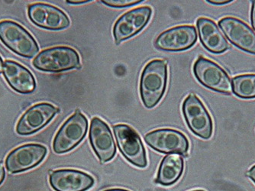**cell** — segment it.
<instances>
[{
    "label": "cell",
    "mask_w": 255,
    "mask_h": 191,
    "mask_svg": "<svg viewBox=\"0 0 255 191\" xmlns=\"http://www.w3.org/2000/svg\"><path fill=\"white\" fill-rule=\"evenodd\" d=\"M167 61L153 60L144 67L140 81V94L144 106L153 108L164 97L167 88Z\"/></svg>",
    "instance_id": "obj_1"
},
{
    "label": "cell",
    "mask_w": 255,
    "mask_h": 191,
    "mask_svg": "<svg viewBox=\"0 0 255 191\" xmlns=\"http://www.w3.org/2000/svg\"><path fill=\"white\" fill-rule=\"evenodd\" d=\"M33 65L41 71L52 73L81 67L78 53L71 47L65 46L44 50L34 58Z\"/></svg>",
    "instance_id": "obj_2"
},
{
    "label": "cell",
    "mask_w": 255,
    "mask_h": 191,
    "mask_svg": "<svg viewBox=\"0 0 255 191\" xmlns=\"http://www.w3.org/2000/svg\"><path fill=\"white\" fill-rule=\"evenodd\" d=\"M0 40L11 51L21 57L32 58L39 51L32 35L15 21H0Z\"/></svg>",
    "instance_id": "obj_3"
},
{
    "label": "cell",
    "mask_w": 255,
    "mask_h": 191,
    "mask_svg": "<svg viewBox=\"0 0 255 191\" xmlns=\"http://www.w3.org/2000/svg\"><path fill=\"white\" fill-rule=\"evenodd\" d=\"M87 129L88 120L77 109L57 132L53 142V150L59 155L71 152L82 142Z\"/></svg>",
    "instance_id": "obj_4"
},
{
    "label": "cell",
    "mask_w": 255,
    "mask_h": 191,
    "mask_svg": "<svg viewBox=\"0 0 255 191\" xmlns=\"http://www.w3.org/2000/svg\"><path fill=\"white\" fill-rule=\"evenodd\" d=\"M193 73L202 85L225 94H232L233 83L226 70L213 61L199 57L193 66Z\"/></svg>",
    "instance_id": "obj_5"
},
{
    "label": "cell",
    "mask_w": 255,
    "mask_h": 191,
    "mask_svg": "<svg viewBox=\"0 0 255 191\" xmlns=\"http://www.w3.org/2000/svg\"><path fill=\"white\" fill-rule=\"evenodd\" d=\"M182 111L187 126L196 136L203 139L211 138L213 132V119L196 95L192 93L185 99Z\"/></svg>",
    "instance_id": "obj_6"
},
{
    "label": "cell",
    "mask_w": 255,
    "mask_h": 191,
    "mask_svg": "<svg viewBox=\"0 0 255 191\" xmlns=\"http://www.w3.org/2000/svg\"><path fill=\"white\" fill-rule=\"evenodd\" d=\"M113 132L119 149L126 160L137 168L147 167L145 149L135 131L128 125L120 124L113 126Z\"/></svg>",
    "instance_id": "obj_7"
},
{
    "label": "cell",
    "mask_w": 255,
    "mask_h": 191,
    "mask_svg": "<svg viewBox=\"0 0 255 191\" xmlns=\"http://www.w3.org/2000/svg\"><path fill=\"white\" fill-rule=\"evenodd\" d=\"M48 149L40 144H27L10 152L5 159V168L11 174L34 169L45 159Z\"/></svg>",
    "instance_id": "obj_8"
},
{
    "label": "cell",
    "mask_w": 255,
    "mask_h": 191,
    "mask_svg": "<svg viewBox=\"0 0 255 191\" xmlns=\"http://www.w3.org/2000/svg\"><path fill=\"white\" fill-rule=\"evenodd\" d=\"M146 143L154 150L164 154L185 155L190 149L188 139L174 129H161L153 131L144 136Z\"/></svg>",
    "instance_id": "obj_9"
},
{
    "label": "cell",
    "mask_w": 255,
    "mask_h": 191,
    "mask_svg": "<svg viewBox=\"0 0 255 191\" xmlns=\"http://www.w3.org/2000/svg\"><path fill=\"white\" fill-rule=\"evenodd\" d=\"M152 14L149 6L139 7L122 15L113 28V35L117 44L131 38L147 25Z\"/></svg>",
    "instance_id": "obj_10"
},
{
    "label": "cell",
    "mask_w": 255,
    "mask_h": 191,
    "mask_svg": "<svg viewBox=\"0 0 255 191\" xmlns=\"http://www.w3.org/2000/svg\"><path fill=\"white\" fill-rule=\"evenodd\" d=\"M60 112L59 109L50 103L34 105L20 118L16 126V133L20 136L34 134L47 126Z\"/></svg>",
    "instance_id": "obj_11"
},
{
    "label": "cell",
    "mask_w": 255,
    "mask_h": 191,
    "mask_svg": "<svg viewBox=\"0 0 255 191\" xmlns=\"http://www.w3.org/2000/svg\"><path fill=\"white\" fill-rule=\"evenodd\" d=\"M90 140L100 163L110 162L115 157L117 147L111 130L108 125L100 118L95 117L92 119Z\"/></svg>",
    "instance_id": "obj_12"
},
{
    "label": "cell",
    "mask_w": 255,
    "mask_h": 191,
    "mask_svg": "<svg viewBox=\"0 0 255 191\" xmlns=\"http://www.w3.org/2000/svg\"><path fill=\"white\" fill-rule=\"evenodd\" d=\"M29 19L34 25L48 30H62L71 24L62 10L45 3H34L28 8Z\"/></svg>",
    "instance_id": "obj_13"
},
{
    "label": "cell",
    "mask_w": 255,
    "mask_h": 191,
    "mask_svg": "<svg viewBox=\"0 0 255 191\" xmlns=\"http://www.w3.org/2000/svg\"><path fill=\"white\" fill-rule=\"evenodd\" d=\"M219 25L232 44L255 54V33L246 23L234 17H226L219 21Z\"/></svg>",
    "instance_id": "obj_14"
},
{
    "label": "cell",
    "mask_w": 255,
    "mask_h": 191,
    "mask_svg": "<svg viewBox=\"0 0 255 191\" xmlns=\"http://www.w3.org/2000/svg\"><path fill=\"white\" fill-rule=\"evenodd\" d=\"M197 33L193 25H181L167 30L157 37L156 47L167 51H181L196 44Z\"/></svg>",
    "instance_id": "obj_15"
},
{
    "label": "cell",
    "mask_w": 255,
    "mask_h": 191,
    "mask_svg": "<svg viewBox=\"0 0 255 191\" xmlns=\"http://www.w3.org/2000/svg\"><path fill=\"white\" fill-rule=\"evenodd\" d=\"M49 183L55 191H87L93 188L95 181L81 171L61 169L50 172Z\"/></svg>",
    "instance_id": "obj_16"
},
{
    "label": "cell",
    "mask_w": 255,
    "mask_h": 191,
    "mask_svg": "<svg viewBox=\"0 0 255 191\" xmlns=\"http://www.w3.org/2000/svg\"><path fill=\"white\" fill-rule=\"evenodd\" d=\"M196 26L200 41L210 52L216 54H223L229 49V42L213 20L207 18H198Z\"/></svg>",
    "instance_id": "obj_17"
},
{
    "label": "cell",
    "mask_w": 255,
    "mask_h": 191,
    "mask_svg": "<svg viewBox=\"0 0 255 191\" xmlns=\"http://www.w3.org/2000/svg\"><path fill=\"white\" fill-rule=\"evenodd\" d=\"M3 75L8 85L20 93H30L36 87L34 76L28 69L13 61H5Z\"/></svg>",
    "instance_id": "obj_18"
},
{
    "label": "cell",
    "mask_w": 255,
    "mask_h": 191,
    "mask_svg": "<svg viewBox=\"0 0 255 191\" xmlns=\"http://www.w3.org/2000/svg\"><path fill=\"white\" fill-rule=\"evenodd\" d=\"M183 169V156L178 154H170L162 160L155 182L163 186H170L180 179Z\"/></svg>",
    "instance_id": "obj_19"
},
{
    "label": "cell",
    "mask_w": 255,
    "mask_h": 191,
    "mask_svg": "<svg viewBox=\"0 0 255 191\" xmlns=\"http://www.w3.org/2000/svg\"><path fill=\"white\" fill-rule=\"evenodd\" d=\"M233 92L241 99L255 98V74H243L233 79Z\"/></svg>",
    "instance_id": "obj_20"
},
{
    "label": "cell",
    "mask_w": 255,
    "mask_h": 191,
    "mask_svg": "<svg viewBox=\"0 0 255 191\" xmlns=\"http://www.w3.org/2000/svg\"><path fill=\"white\" fill-rule=\"evenodd\" d=\"M143 1H134V0H110V1H102V3L105 4L107 6L113 8H125L131 5L141 3Z\"/></svg>",
    "instance_id": "obj_21"
},
{
    "label": "cell",
    "mask_w": 255,
    "mask_h": 191,
    "mask_svg": "<svg viewBox=\"0 0 255 191\" xmlns=\"http://www.w3.org/2000/svg\"><path fill=\"white\" fill-rule=\"evenodd\" d=\"M251 21L253 28L254 32L255 33V1H252V11H251Z\"/></svg>",
    "instance_id": "obj_22"
},
{
    "label": "cell",
    "mask_w": 255,
    "mask_h": 191,
    "mask_svg": "<svg viewBox=\"0 0 255 191\" xmlns=\"http://www.w3.org/2000/svg\"><path fill=\"white\" fill-rule=\"evenodd\" d=\"M233 2V1H227V0H224V1H206L208 3L216 5H226V4L232 3Z\"/></svg>",
    "instance_id": "obj_23"
},
{
    "label": "cell",
    "mask_w": 255,
    "mask_h": 191,
    "mask_svg": "<svg viewBox=\"0 0 255 191\" xmlns=\"http://www.w3.org/2000/svg\"><path fill=\"white\" fill-rule=\"evenodd\" d=\"M246 176L249 177L253 181L254 183L255 184V165L252 167V169L247 172Z\"/></svg>",
    "instance_id": "obj_24"
},
{
    "label": "cell",
    "mask_w": 255,
    "mask_h": 191,
    "mask_svg": "<svg viewBox=\"0 0 255 191\" xmlns=\"http://www.w3.org/2000/svg\"><path fill=\"white\" fill-rule=\"evenodd\" d=\"M5 172L3 166L0 165V185H2V182L5 180Z\"/></svg>",
    "instance_id": "obj_25"
},
{
    "label": "cell",
    "mask_w": 255,
    "mask_h": 191,
    "mask_svg": "<svg viewBox=\"0 0 255 191\" xmlns=\"http://www.w3.org/2000/svg\"><path fill=\"white\" fill-rule=\"evenodd\" d=\"M91 1H67V3L68 4H73V5H75V4H84L87 3V2H90Z\"/></svg>",
    "instance_id": "obj_26"
},
{
    "label": "cell",
    "mask_w": 255,
    "mask_h": 191,
    "mask_svg": "<svg viewBox=\"0 0 255 191\" xmlns=\"http://www.w3.org/2000/svg\"><path fill=\"white\" fill-rule=\"evenodd\" d=\"M128 191V190L126 189H120V188H113V189H108L106 190V191Z\"/></svg>",
    "instance_id": "obj_27"
},
{
    "label": "cell",
    "mask_w": 255,
    "mask_h": 191,
    "mask_svg": "<svg viewBox=\"0 0 255 191\" xmlns=\"http://www.w3.org/2000/svg\"><path fill=\"white\" fill-rule=\"evenodd\" d=\"M2 68H3V61H2V58L0 57V74L2 73Z\"/></svg>",
    "instance_id": "obj_28"
},
{
    "label": "cell",
    "mask_w": 255,
    "mask_h": 191,
    "mask_svg": "<svg viewBox=\"0 0 255 191\" xmlns=\"http://www.w3.org/2000/svg\"><path fill=\"white\" fill-rule=\"evenodd\" d=\"M205 191L203 190H196V191Z\"/></svg>",
    "instance_id": "obj_29"
}]
</instances>
